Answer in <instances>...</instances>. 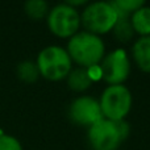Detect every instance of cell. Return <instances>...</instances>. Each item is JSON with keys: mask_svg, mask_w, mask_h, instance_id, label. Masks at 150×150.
Returning a JSON list of instances; mask_svg holds the SVG:
<instances>
[{"mask_svg": "<svg viewBox=\"0 0 150 150\" xmlns=\"http://www.w3.org/2000/svg\"><path fill=\"white\" fill-rule=\"evenodd\" d=\"M88 142L92 150H117L122 144L116 121L101 119L88 128Z\"/></svg>", "mask_w": 150, "mask_h": 150, "instance_id": "6", "label": "cell"}, {"mask_svg": "<svg viewBox=\"0 0 150 150\" xmlns=\"http://www.w3.org/2000/svg\"><path fill=\"white\" fill-rule=\"evenodd\" d=\"M92 79L90 78L87 67L71 69L67 75V84L74 91H84L92 84Z\"/></svg>", "mask_w": 150, "mask_h": 150, "instance_id": "11", "label": "cell"}, {"mask_svg": "<svg viewBox=\"0 0 150 150\" xmlns=\"http://www.w3.org/2000/svg\"><path fill=\"white\" fill-rule=\"evenodd\" d=\"M0 150H23L20 141L8 134H0Z\"/></svg>", "mask_w": 150, "mask_h": 150, "instance_id": "16", "label": "cell"}, {"mask_svg": "<svg viewBox=\"0 0 150 150\" xmlns=\"http://www.w3.org/2000/svg\"><path fill=\"white\" fill-rule=\"evenodd\" d=\"M69 116L74 124L87 128L104 119L99 100L87 95L79 96L71 101L69 107Z\"/></svg>", "mask_w": 150, "mask_h": 150, "instance_id": "8", "label": "cell"}, {"mask_svg": "<svg viewBox=\"0 0 150 150\" xmlns=\"http://www.w3.org/2000/svg\"><path fill=\"white\" fill-rule=\"evenodd\" d=\"M130 23L134 32L141 36H150V7H141L132 13Z\"/></svg>", "mask_w": 150, "mask_h": 150, "instance_id": "10", "label": "cell"}, {"mask_svg": "<svg viewBox=\"0 0 150 150\" xmlns=\"http://www.w3.org/2000/svg\"><path fill=\"white\" fill-rule=\"evenodd\" d=\"M88 0H65V4H69L71 7H75V5H82L84 3H87Z\"/></svg>", "mask_w": 150, "mask_h": 150, "instance_id": "18", "label": "cell"}, {"mask_svg": "<svg viewBox=\"0 0 150 150\" xmlns=\"http://www.w3.org/2000/svg\"><path fill=\"white\" fill-rule=\"evenodd\" d=\"M113 5L119 18H129L130 12H134L138 8L144 7L146 0H109Z\"/></svg>", "mask_w": 150, "mask_h": 150, "instance_id": "12", "label": "cell"}, {"mask_svg": "<svg viewBox=\"0 0 150 150\" xmlns=\"http://www.w3.org/2000/svg\"><path fill=\"white\" fill-rule=\"evenodd\" d=\"M67 53L80 67H90L101 62L105 53V45L99 34L88 30H78L67 42Z\"/></svg>", "mask_w": 150, "mask_h": 150, "instance_id": "1", "label": "cell"}, {"mask_svg": "<svg viewBox=\"0 0 150 150\" xmlns=\"http://www.w3.org/2000/svg\"><path fill=\"white\" fill-rule=\"evenodd\" d=\"M80 21L88 32L95 34L107 33L117 23V13L111 1L99 0L88 4L80 15Z\"/></svg>", "mask_w": 150, "mask_h": 150, "instance_id": "4", "label": "cell"}, {"mask_svg": "<svg viewBox=\"0 0 150 150\" xmlns=\"http://www.w3.org/2000/svg\"><path fill=\"white\" fill-rule=\"evenodd\" d=\"M132 54L138 67L145 73H150V36H141L136 40Z\"/></svg>", "mask_w": 150, "mask_h": 150, "instance_id": "9", "label": "cell"}, {"mask_svg": "<svg viewBox=\"0 0 150 150\" xmlns=\"http://www.w3.org/2000/svg\"><path fill=\"white\" fill-rule=\"evenodd\" d=\"M132 92L124 84H109L100 96V108L104 119L124 120L132 108Z\"/></svg>", "mask_w": 150, "mask_h": 150, "instance_id": "3", "label": "cell"}, {"mask_svg": "<svg viewBox=\"0 0 150 150\" xmlns=\"http://www.w3.org/2000/svg\"><path fill=\"white\" fill-rule=\"evenodd\" d=\"M17 76L25 83H34L40 76V70L37 67V63L32 61H23L17 65Z\"/></svg>", "mask_w": 150, "mask_h": 150, "instance_id": "14", "label": "cell"}, {"mask_svg": "<svg viewBox=\"0 0 150 150\" xmlns=\"http://www.w3.org/2000/svg\"><path fill=\"white\" fill-rule=\"evenodd\" d=\"M71 62L67 50L57 45L44 47L36 61L40 75L49 80H61L67 76L71 71Z\"/></svg>", "mask_w": 150, "mask_h": 150, "instance_id": "2", "label": "cell"}, {"mask_svg": "<svg viewBox=\"0 0 150 150\" xmlns=\"http://www.w3.org/2000/svg\"><path fill=\"white\" fill-rule=\"evenodd\" d=\"M24 11L32 20H41L49 13V5L46 0H26Z\"/></svg>", "mask_w": 150, "mask_h": 150, "instance_id": "13", "label": "cell"}, {"mask_svg": "<svg viewBox=\"0 0 150 150\" xmlns=\"http://www.w3.org/2000/svg\"><path fill=\"white\" fill-rule=\"evenodd\" d=\"M99 65L101 69V79L105 80L108 84H122V82L129 76V57L128 53L121 47L112 50L111 53L104 55Z\"/></svg>", "mask_w": 150, "mask_h": 150, "instance_id": "7", "label": "cell"}, {"mask_svg": "<svg viewBox=\"0 0 150 150\" xmlns=\"http://www.w3.org/2000/svg\"><path fill=\"white\" fill-rule=\"evenodd\" d=\"M87 71H88L90 78L92 79V82L101 79V69H100V65H99V63L98 65H93V66L87 67Z\"/></svg>", "mask_w": 150, "mask_h": 150, "instance_id": "17", "label": "cell"}, {"mask_svg": "<svg viewBox=\"0 0 150 150\" xmlns=\"http://www.w3.org/2000/svg\"><path fill=\"white\" fill-rule=\"evenodd\" d=\"M113 32H115V36L120 41H128L134 34V29H133L129 18H119L113 26Z\"/></svg>", "mask_w": 150, "mask_h": 150, "instance_id": "15", "label": "cell"}, {"mask_svg": "<svg viewBox=\"0 0 150 150\" xmlns=\"http://www.w3.org/2000/svg\"><path fill=\"white\" fill-rule=\"evenodd\" d=\"M49 29L58 37H71L80 26V15L76 8L69 4H58L46 16Z\"/></svg>", "mask_w": 150, "mask_h": 150, "instance_id": "5", "label": "cell"}]
</instances>
